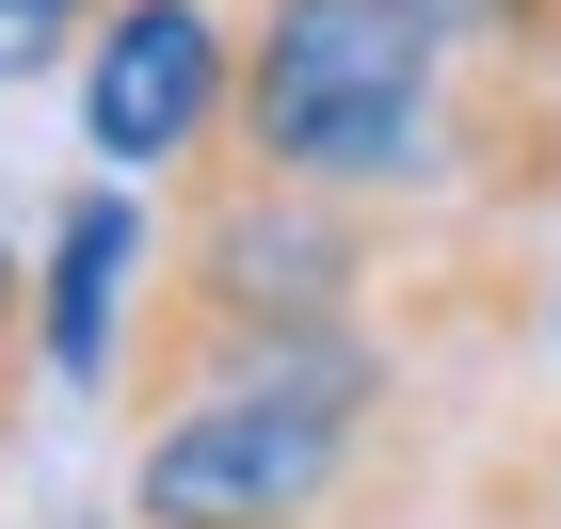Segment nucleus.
Instances as JSON below:
<instances>
[{
	"instance_id": "nucleus-1",
	"label": "nucleus",
	"mask_w": 561,
	"mask_h": 529,
	"mask_svg": "<svg viewBox=\"0 0 561 529\" xmlns=\"http://www.w3.org/2000/svg\"><path fill=\"white\" fill-rule=\"evenodd\" d=\"M225 176H289L337 209H546L561 193V81L466 48L417 0H257L241 96H225Z\"/></svg>"
},
{
	"instance_id": "nucleus-2",
	"label": "nucleus",
	"mask_w": 561,
	"mask_h": 529,
	"mask_svg": "<svg viewBox=\"0 0 561 529\" xmlns=\"http://www.w3.org/2000/svg\"><path fill=\"white\" fill-rule=\"evenodd\" d=\"M401 353L386 337H305L241 386H209L193 417L129 449V529H353V482L386 449Z\"/></svg>"
},
{
	"instance_id": "nucleus-3",
	"label": "nucleus",
	"mask_w": 561,
	"mask_h": 529,
	"mask_svg": "<svg viewBox=\"0 0 561 529\" xmlns=\"http://www.w3.org/2000/svg\"><path fill=\"white\" fill-rule=\"evenodd\" d=\"M225 96H241V33H225L209 0H113L96 16V65H81L96 161H209Z\"/></svg>"
},
{
	"instance_id": "nucleus-4",
	"label": "nucleus",
	"mask_w": 561,
	"mask_h": 529,
	"mask_svg": "<svg viewBox=\"0 0 561 529\" xmlns=\"http://www.w3.org/2000/svg\"><path fill=\"white\" fill-rule=\"evenodd\" d=\"M129 257H145L129 193H81V209L48 225V369L65 386H113L129 369Z\"/></svg>"
},
{
	"instance_id": "nucleus-5",
	"label": "nucleus",
	"mask_w": 561,
	"mask_h": 529,
	"mask_svg": "<svg viewBox=\"0 0 561 529\" xmlns=\"http://www.w3.org/2000/svg\"><path fill=\"white\" fill-rule=\"evenodd\" d=\"M417 16H449L466 48H497V65H529V81H561V0H417Z\"/></svg>"
},
{
	"instance_id": "nucleus-6",
	"label": "nucleus",
	"mask_w": 561,
	"mask_h": 529,
	"mask_svg": "<svg viewBox=\"0 0 561 529\" xmlns=\"http://www.w3.org/2000/svg\"><path fill=\"white\" fill-rule=\"evenodd\" d=\"M96 16H113V0H0V81H33L48 48H65V33H96Z\"/></svg>"
},
{
	"instance_id": "nucleus-7",
	"label": "nucleus",
	"mask_w": 561,
	"mask_h": 529,
	"mask_svg": "<svg viewBox=\"0 0 561 529\" xmlns=\"http://www.w3.org/2000/svg\"><path fill=\"white\" fill-rule=\"evenodd\" d=\"M16 369H48V289L16 273V241H0V417H16Z\"/></svg>"
},
{
	"instance_id": "nucleus-8",
	"label": "nucleus",
	"mask_w": 561,
	"mask_h": 529,
	"mask_svg": "<svg viewBox=\"0 0 561 529\" xmlns=\"http://www.w3.org/2000/svg\"><path fill=\"white\" fill-rule=\"evenodd\" d=\"M514 497H529V529H561V417H546V449L514 465Z\"/></svg>"
}]
</instances>
